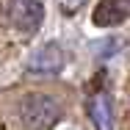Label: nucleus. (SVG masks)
Segmentation results:
<instances>
[{"label":"nucleus","mask_w":130,"mask_h":130,"mask_svg":"<svg viewBox=\"0 0 130 130\" xmlns=\"http://www.w3.org/2000/svg\"><path fill=\"white\" fill-rule=\"evenodd\" d=\"M20 116L28 130H50L61 116V105L50 94H28L20 105Z\"/></svg>","instance_id":"1"},{"label":"nucleus","mask_w":130,"mask_h":130,"mask_svg":"<svg viewBox=\"0 0 130 130\" xmlns=\"http://www.w3.org/2000/svg\"><path fill=\"white\" fill-rule=\"evenodd\" d=\"M11 20L14 25L25 33H33L44 20V6L42 0H14L11 3Z\"/></svg>","instance_id":"2"},{"label":"nucleus","mask_w":130,"mask_h":130,"mask_svg":"<svg viewBox=\"0 0 130 130\" xmlns=\"http://www.w3.org/2000/svg\"><path fill=\"white\" fill-rule=\"evenodd\" d=\"M64 61H67L64 50H61L58 44H53V42H50V44L39 47V50L30 55L28 69H30V72H39V75H55V72H61Z\"/></svg>","instance_id":"3"},{"label":"nucleus","mask_w":130,"mask_h":130,"mask_svg":"<svg viewBox=\"0 0 130 130\" xmlns=\"http://www.w3.org/2000/svg\"><path fill=\"white\" fill-rule=\"evenodd\" d=\"M130 17V0H100L91 20L97 28H113L122 25L125 20Z\"/></svg>","instance_id":"4"},{"label":"nucleus","mask_w":130,"mask_h":130,"mask_svg":"<svg viewBox=\"0 0 130 130\" xmlns=\"http://www.w3.org/2000/svg\"><path fill=\"white\" fill-rule=\"evenodd\" d=\"M89 116L97 125V130H113V108L108 94H94L89 100Z\"/></svg>","instance_id":"5"}]
</instances>
